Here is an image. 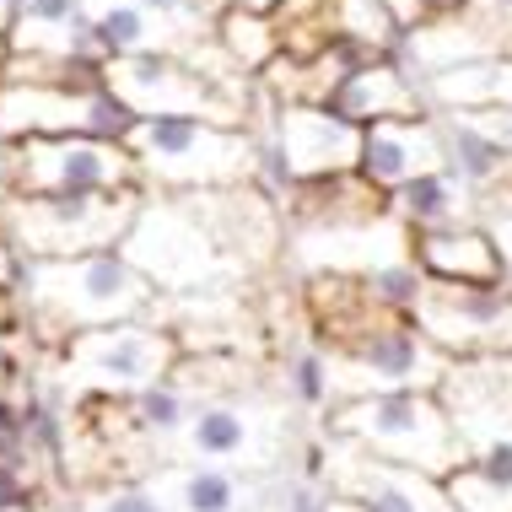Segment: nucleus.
<instances>
[{"label":"nucleus","mask_w":512,"mask_h":512,"mask_svg":"<svg viewBox=\"0 0 512 512\" xmlns=\"http://www.w3.org/2000/svg\"><path fill=\"white\" fill-rule=\"evenodd\" d=\"M49 453L44 448H17L0 459V512H49Z\"/></svg>","instance_id":"nucleus-23"},{"label":"nucleus","mask_w":512,"mask_h":512,"mask_svg":"<svg viewBox=\"0 0 512 512\" xmlns=\"http://www.w3.org/2000/svg\"><path fill=\"white\" fill-rule=\"evenodd\" d=\"M286 399L308 410H329L335 405V378H329V356L324 345H302L286 356Z\"/></svg>","instance_id":"nucleus-24"},{"label":"nucleus","mask_w":512,"mask_h":512,"mask_svg":"<svg viewBox=\"0 0 512 512\" xmlns=\"http://www.w3.org/2000/svg\"><path fill=\"white\" fill-rule=\"evenodd\" d=\"M119 254L130 259V265L141 270L162 297L227 292V286H243L248 281V275L216 248V238L200 227V216L189 211L178 195L146 200Z\"/></svg>","instance_id":"nucleus-4"},{"label":"nucleus","mask_w":512,"mask_h":512,"mask_svg":"<svg viewBox=\"0 0 512 512\" xmlns=\"http://www.w3.org/2000/svg\"><path fill=\"white\" fill-rule=\"evenodd\" d=\"M108 87L135 119H211V124H227V130H248V114L259 108V87L227 92L178 54L114 60L108 65Z\"/></svg>","instance_id":"nucleus-8"},{"label":"nucleus","mask_w":512,"mask_h":512,"mask_svg":"<svg viewBox=\"0 0 512 512\" xmlns=\"http://www.w3.org/2000/svg\"><path fill=\"white\" fill-rule=\"evenodd\" d=\"M17 292H6V286H0V335H11V329H17Z\"/></svg>","instance_id":"nucleus-29"},{"label":"nucleus","mask_w":512,"mask_h":512,"mask_svg":"<svg viewBox=\"0 0 512 512\" xmlns=\"http://www.w3.org/2000/svg\"><path fill=\"white\" fill-rule=\"evenodd\" d=\"M157 302H162V292L119 248L81 254V259H22L17 308L38 329V340L60 345V351L76 335H87V329L151 318Z\"/></svg>","instance_id":"nucleus-1"},{"label":"nucleus","mask_w":512,"mask_h":512,"mask_svg":"<svg viewBox=\"0 0 512 512\" xmlns=\"http://www.w3.org/2000/svg\"><path fill=\"white\" fill-rule=\"evenodd\" d=\"M286 442H292L286 405L254 389L195 405L184 432L162 448V464H232V469H254V475H281Z\"/></svg>","instance_id":"nucleus-6"},{"label":"nucleus","mask_w":512,"mask_h":512,"mask_svg":"<svg viewBox=\"0 0 512 512\" xmlns=\"http://www.w3.org/2000/svg\"><path fill=\"white\" fill-rule=\"evenodd\" d=\"M270 135L297 184L362 173V124L340 119L324 103H275Z\"/></svg>","instance_id":"nucleus-15"},{"label":"nucleus","mask_w":512,"mask_h":512,"mask_svg":"<svg viewBox=\"0 0 512 512\" xmlns=\"http://www.w3.org/2000/svg\"><path fill=\"white\" fill-rule=\"evenodd\" d=\"M17 17H22V0H0V27H6V33L17 27Z\"/></svg>","instance_id":"nucleus-32"},{"label":"nucleus","mask_w":512,"mask_h":512,"mask_svg":"<svg viewBox=\"0 0 512 512\" xmlns=\"http://www.w3.org/2000/svg\"><path fill=\"white\" fill-rule=\"evenodd\" d=\"M200 216V227L216 238V248L232 259L243 275L270 270L286 254V211L275 205L259 184H232V189H195L178 195Z\"/></svg>","instance_id":"nucleus-13"},{"label":"nucleus","mask_w":512,"mask_h":512,"mask_svg":"<svg viewBox=\"0 0 512 512\" xmlns=\"http://www.w3.org/2000/svg\"><path fill=\"white\" fill-rule=\"evenodd\" d=\"M410 324L437 345L448 362L464 356H507L512 351V281L475 286V281H421Z\"/></svg>","instance_id":"nucleus-10"},{"label":"nucleus","mask_w":512,"mask_h":512,"mask_svg":"<svg viewBox=\"0 0 512 512\" xmlns=\"http://www.w3.org/2000/svg\"><path fill=\"white\" fill-rule=\"evenodd\" d=\"M324 486H329V496L356 502L367 512H459L437 475L389 464V459H378V453L356 448L345 437H329V480Z\"/></svg>","instance_id":"nucleus-14"},{"label":"nucleus","mask_w":512,"mask_h":512,"mask_svg":"<svg viewBox=\"0 0 512 512\" xmlns=\"http://www.w3.org/2000/svg\"><path fill=\"white\" fill-rule=\"evenodd\" d=\"M486 232L496 238V248H502V265H507V281H512V211H502Z\"/></svg>","instance_id":"nucleus-28"},{"label":"nucleus","mask_w":512,"mask_h":512,"mask_svg":"<svg viewBox=\"0 0 512 512\" xmlns=\"http://www.w3.org/2000/svg\"><path fill=\"white\" fill-rule=\"evenodd\" d=\"M496 108H512V60H502V76H496Z\"/></svg>","instance_id":"nucleus-31"},{"label":"nucleus","mask_w":512,"mask_h":512,"mask_svg":"<svg viewBox=\"0 0 512 512\" xmlns=\"http://www.w3.org/2000/svg\"><path fill=\"white\" fill-rule=\"evenodd\" d=\"M410 259L421 265V275H432V281H475V286H502L507 281L502 248H496V238L486 227H475V221L415 232Z\"/></svg>","instance_id":"nucleus-20"},{"label":"nucleus","mask_w":512,"mask_h":512,"mask_svg":"<svg viewBox=\"0 0 512 512\" xmlns=\"http://www.w3.org/2000/svg\"><path fill=\"white\" fill-rule=\"evenodd\" d=\"M507 189H512V178H507Z\"/></svg>","instance_id":"nucleus-37"},{"label":"nucleus","mask_w":512,"mask_h":512,"mask_svg":"<svg viewBox=\"0 0 512 512\" xmlns=\"http://www.w3.org/2000/svg\"><path fill=\"white\" fill-rule=\"evenodd\" d=\"M151 486L168 496L173 512H254L286 502L292 475H254L232 464H162Z\"/></svg>","instance_id":"nucleus-17"},{"label":"nucleus","mask_w":512,"mask_h":512,"mask_svg":"<svg viewBox=\"0 0 512 512\" xmlns=\"http://www.w3.org/2000/svg\"><path fill=\"white\" fill-rule=\"evenodd\" d=\"M146 189L124 195H60V200H6L0 227L22 259H81L124 248Z\"/></svg>","instance_id":"nucleus-5"},{"label":"nucleus","mask_w":512,"mask_h":512,"mask_svg":"<svg viewBox=\"0 0 512 512\" xmlns=\"http://www.w3.org/2000/svg\"><path fill=\"white\" fill-rule=\"evenodd\" d=\"M6 65H11V33L0 27V81H6Z\"/></svg>","instance_id":"nucleus-33"},{"label":"nucleus","mask_w":512,"mask_h":512,"mask_svg":"<svg viewBox=\"0 0 512 512\" xmlns=\"http://www.w3.org/2000/svg\"><path fill=\"white\" fill-rule=\"evenodd\" d=\"M329 512H367V507H356V502H340V496H329Z\"/></svg>","instance_id":"nucleus-34"},{"label":"nucleus","mask_w":512,"mask_h":512,"mask_svg":"<svg viewBox=\"0 0 512 512\" xmlns=\"http://www.w3.org/2000/svg\"><path fill=\"white\" fill-rule=\"evenodd\" d=\"M410 248H415V232L394 211L286 232V259H297L308 275H356V281H367V275H378L389 265H405Z\"/></svg>","instance_id":"nucleus-12"},{"label":"nucleus","mask_w":512,"mask_h":512,"mask_svg":"<svg viewBox=\"0 0 512 512\" xmlns=\"http://www.w3.org/2000/svg\"><path fill=\"white\" fill-rule=\"evenodd\" d=\"M329 108H335L340 119L362 124V130H372V124H389V119H426L421 87L399 71L389 54L356 65V71L340 81V92L329 98Z\"/></svg>","instance_id":"nucleus-19"},{"label":"nucleus","mask_w":512,"mask_h":512,"mask_svg":"<svg viewBox=\"0 0 512 512\" xmlns=\"http://www.w3.org/2000/svg\"><path fill=\"white\" fill-rule=\"evenodd\" d=\"M178 335L168 324H108V329H87L65 345V367L60 378L71 383L81 399H135L151 383H162L178 362Z\"/></svg>","instance_id":"nucleus-7"},{"label":"nucleus","mask_w":512,"mask_h":512,"mask_svg":"<svg viewBox=\"0 0 512 512\" xmlns=\"http://www.w3.org/2000/svg\"><path fill=\"white\" fill-rule=\"evenodd\" d=\"M475 124H480V130H486L491 141H496V146H502L507 157H512V108H480Z\"/></svg>","instance_id":"nucleus-26"},{"label":"nucleus","mask_w":512,"mask_h":512,"mask_svg":"<svg viewBox=\"0 0 512 512\" xmlns=\"http://www.w3.org/2000/svg\"><path fill=\"white\" fill-rule=\"evenodd\" d=\"M17 281H22V254L11 248L6 227H0V286H6V292H17Z\"/></svg>","instance_id":"nucleus-27"},{"label":"nucleus","mask_w":512,"mask_h":512,"mask_svg":"<svg viewBox=\"0 0 512 512\" xmlns=\"http://www.w3.org/2000/svg\"><path fill=\"white\" fill-rule=\"evenodd\" d=\"M486 6H512V0H486Z\"/></svg>","instance_id":"nucleus-36"},{"label":"nucleus","mask_w":512,"mask_h":512,"mask_svg":"<svg viewBox=\"0 0 512 512\" xmlns=\"http://www.w3.org/2000/svg\"><path fill=\"white\" fill-rule=\"evenodd\" d=\"M216 44L227 49V60L238 65V71L248 76H265V65L281 54V38H275V22L270 17H254V11H238V6H227V11H216Z\"/></svg>","instance_id":"nucleus-22"},{"label":"nucleus","mask_w":512,"mask_h":512,"mask_svg":"<svg viewBox=\"0 0 512 512\" xmlns=\"http://www.w3.org/2000/svg\"><path fill=\"white\" fill-rule=\"evenodd\" d=\"M389 211H394L399 221H405L410 232L464 227V221L486 227V205H480V195H475V189H464L448 168H442V173H426V178H415V184H405V189H394V195H389Z\"/></svg>","instance_id":"nucleus-21"},{"label":"nucleus","mask_w":512,"mask_h":512,"mask_svg":"<svg viewBox=\"0 0 512 512\" xmlns=\"http://www.w3.org/2000/svg\"><path fill=\"white\" fill-rule=\"evenodd\" d=\"M227 6H238V11H254V17H275V11L286 6V0H227Z\"/></svg>","instance_id":"nucleus-30"},{"label":"nucleus","mask_w":512,"mask_h":512,"mask_svg":"<svg viewBox=\"0 0 512 512\" xmlns=\"http://www.w3.org/2000/svg\"><path fill=\"white\" fill-rule=\"evenodd\" d=\"M437 399L453 415L469 453H480L496 437H512V351L448 362V372L437 383Z\"/></svg>","instance_id":"nucleus-16"},{"label":"nucleus","mask_w":512,"mask_h":512,"mask_svg":"<svg viewBox=\"0 0 512 512\" xmlns=\"http://www.w3.org/2000/svg\"><path fill=\"white\" fill-rule=\"evenodd\" d=\"M324 437H345L356 448L378 453L389 464L421 469V475L448 480L453 469L469 464V442L459 437L453 415L442 410L437 394H367V399H340L324 410Z\"/></svg>","instance_id":"nucleus-2"},{"label":"nucleus","mask_w":512,"mask_h":512,"mask_svg":"<svg viewBox=\"0 0 512 512\" xmlns=\"http://www.w3.org/2000/svg\"><path fill=\"white\" fill-rule=\"evenodd\" d=\"M286 491H292V486H286ZM254 512H286V502H275V507H254Z\"/></svg>","instance_id":"nucleus-35"},{"label":"nucleus","mask_w":512,"mask_h":512,"mask_svg":"<svg viewBox=\"0 0 512 512\" xmlns=\"http://www.w3.org/2000/svg\"><path fill=\"white\" fill-rule=\"evenodd\" d=\"M448 157H442V130L437 119H389L362 130V178L378 195H394V189L415 184L426 173H442Z\"/></svg>","instance_id":"nucleus-18"},{"label":"nucleus","mask_w":512,"mask_h":512,"mask_svg":"<svg viewBox=\"0 0 512 512\" xmlns=\"http://www.w3.org/2000/svg\"><path fill=\"white\" fill-rule=\"evenodd\" d=\"M135 114L114 98L103 76L87 81H54V87H0V141L22 135H98L124 141Z\"/></svg>","instance_id":"nucleus-11"},{"label":"nucleus","mask_w":512,"mask_h":512,"mask_svg":"<svg viewBox=\"0 0 512 512\" xmlns=\"http://www.w3.org/2000/svg\"><path fill=\"white\" fill-rule=\"evenodd\" d=\"M87 512H173V507H168V496L151 486V480H124V486L92 491Z\"/></svg>","instance_id":"nucleus-25"},{"label":"nucleus","mask_w":512,"mask_h":512,"mask_svg":"<svg viewBox=\"0 0 512 512\" xmlns=\"http://www.w3.org/2000/svg\"><path fill=\"white\" fill-rule=\"evenodd\" d=\"M324 356H329V378H335V405L367 394H410V389L437 394L442 372H448V356L410 318H394V324L372 329L351 345H335Z\"/></svg>","instance_id":"nucleus-9"},{"label":"nucleus","mask_w":512,"mask_h":512,"mask_svg":"<svg viewBox=\"0 0 512 512\" xmlns=\"http://www.w3.org/2000/svg\"><path fill=\"white\" fill-rule=\"evenodd\" d=\"M124 151L141 168V184L168 189V195L254 184L259 168V135L211 119H135Z\"/></svg>","instance_id":"nucleus-3"}]
</instances>
